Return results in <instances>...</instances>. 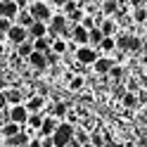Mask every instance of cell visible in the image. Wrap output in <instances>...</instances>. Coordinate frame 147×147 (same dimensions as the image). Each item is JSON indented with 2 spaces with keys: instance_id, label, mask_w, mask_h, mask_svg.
Wrapping results in <instances>:
<instances>
[{
  "instance_id": "obj_5",
  "label": "cell",
  "mask_w": 147,
  "mask_h": 147,
  "mask_svg": "<svg viewBox=\"0 0 147 147\" xmlns=\"http://www.w3.org/2000/svg\"><path fill=\"white\" fill-rule=\"evenodd\" d=\"M17 12H19V10H17L14 0H3V3H0V17H3V19H7V22H10Z\"/></svg>"
},
{
  "instance_id": "obj_29",
  "label": "cell",
  "mask_w": 147,
  "mask_h": 147,
  "mask_svg": "<svg viewBox=\"0 0 147 147\" xmlns=\"http://www.w3.org/2000/svg\"><path fill=\"white\" fill-rule=\"evenodd\" d=\"M81 86H83V78H81V76H74V78H71V83H69L71 90H78Z\"/></svg>"
},
{
  "instance_id": "obj_7",
  "label": "cell",
  "mask_w": 147,
  "mask_h": 147,
  "mask_svg": "<svg viewBox=\"0 0 147 147\" xmlns=\"http://www.w3.org/2000/svg\"><path fill=\"white\" fill-rule=\"evenodd\" d=\"M55 128H57V121L55 119H43V123H40V138H50L55 133Z\"/></svg>"
},
{
  "instance_id": "obj_18",
  "label": "cell",
  "mask_w": 147,
  "mask_h": 147,
  "mask_svg": "<svg viewBox=\"0 0 147 147\" xmlns=\"http://www.w3.org/2000/svg\"><path fill=\"white\" fill-rule=\"evenodd\" d=\"M33 52H40V55L48 52V38H36L33 40Z\"/></svg>"
},
{
  "instance_id": "obj_30",
  "label": "cell",
  "mask_w": 147,
  "mask_h": 147,
  "mask_svg": "<svg viewBox=\"0 0 147 147\" xmlns=\"http://www.w3.org/2000/svg\"><path fill=\"white\" fill-rule=\"evenodd\" d=\"M100 48H102V50H114V38H102Z\"/></svg>"
},
{
  "instance_id": "obj_39",
  "label": "cell",
  "mask_w": 147,
  "mask_h": 147,
  "mask_svg": "<svg viewBox=\"0 0 147 147\" xmlns=\"http://www.w3.org/2000/svg\"><path fill=\"white\" fill-rule=\"evenodd\" d=\"M142 52H145V55H147V38H145V40H142Z\"/></svg>"
},
{
  "instance_id": "obj_26",
  "label": "cell",
  "mask_w": 147,
  "mask_h": 147,
  "mask_svg": "<svg viewBox=\"0 0 147 147\" xmlns=\"http://www.w3.org/2000/svg\"><path fill=\"white\" fill-rule=\"evenodd\" d=\"M52 50L57 52V55H62L64 50H67V43H64V40H59V38H57V40H52Z\"/></svg>"
},
{
  "instance_id": "obj_22",
  "label": "cell",
  "mask_w": 147,
  "mask_h": 147,
  "mask_svg": "<svg viewBox=\"0 0 147 147\" xmlns=\"http://www.w3.org/2000/svg\"><path fill=\"white\" fill-rule=\"evenodd\" d=\"M116 7H119L116 0H107L105 7H102V12H105V14H114V12H116Z\"/></svg>"
},
{
  "instance_id": "obj_44",
  "label": "cell",
  "mask_w": 147,
  "mask_h": 147,
  "mask_svg": "<svg viewBox=\"0 0 147 147\" xmlns=\"http://www.w3.org/2000/svg\"><path fill=\"white\" fill-rule=\"evenodd\" d=\"M145 74H147V69H145Z\"/></svg>"
},
{
  "instance_id": "obj_21",
  "label": "cell",
  "mask_w": 147,
  "mask_h": 147,
  "mask_svg": "<svg viewBox=\"0 0 147 147\" xmlns=\"http://www.w3.org/2000/svg\"><path fill=\"white\" fill-rule=\"evenodd\" d=\"M133 19H135V22H140V24H145V22H147V10H145V7H135Z\"/></svg>"
},
{
  "instance_id": "obj_43",
  "label": "cell",
  "mask_w": 147,
  "mask_h": 147,
  "mask_svg": "<svg viewBox=\"0 0 147 147\" xmlns=\"http://www.w3.org/2000/svg\"><path fill=\"white\" fill-rule=\"evenodd\" d=\"M67 147H74V145H71V142H69V145H67Z\"/></svg>"
},
{
  "instance_id": "obj_25",
  "label": "cell",
  "mask_w": 147,
  "mask_h": 147,
  "mask_svg": "<svg viewBox=\"0 0 147 147\" xmlns=\"http://www.w3.org/2000/svg\"><path fill=\"white\" fill-rule=\"evenodd\" d=\"M128 50H133V52L142 50V40L140 38H131V40H128Z\"/></svg>"
},
{
  "instance_id": "obj_20",
  "label": "cell",
  "mask_w": 147,
  "mask_h": 147,
  "mask_svg": "<svg viewBox=\"0 0 147 147\" xmlns=\"http://www.w3.org/2000/svg\"><path fill=\"white\" fill-rule=\"evenodd\" d=\"M17 52H19V57H31V52H33V45H31V43H19Z\"/></svg>"
},
{
  "instance_id": "obj_3",
  "label": "cell",
  "mask_w": 147,
  "mask_h": 147,
  "mask_svg": "<svg viewBox=\"0 0 147 147\" xmlns=\"http://www.w3.org/2000/svg\"><path fill=\"white\" fill-rule=\"evenodd\" d=\"M76 62L78 64H95L97 62V52L93 48H88V45H83V48L76 50Z\"/></svg>"
},
{
  "instance_id": "obj_36",
  "label": "cell",
  "mask_w": 147,
  "mask_h": 147,
  "mask_svg": "<svg viewBox=\"0 0 147 147\" xmlns=\"http://www.w3.org/2000/svg\"><path fill=\"white\" fill-rule=\"evenodd\" d=\"M29 147H40V138H38V140H31V142H29Z\"/></svg>"
},
{
  "instance_id": "obj_4",
  "label": "cell",
  "mask_w": 147,
  "mask_h": 147,
  "mask_svg": "<svg viewBox=\"0 0 147 147\" xmlns=\"http://www.w3.org/2000/svg\"><path fill=\"white\" fill-rule=\"evenodd\" d=\"M10 121L17 123V126H22V123L29 121V112H26L24 105H14V107L10 109Z\"/></svg>"
},
{
  "instance_id": "obj_11",
  "label": "cell",
  "mask_w": 147,
  "mask_h": 147,
  "mask_svg": "<svg viewBox=\"0 0 147 147\" xmlns=\"http://www.w3.org/2000/svg\"><path fill=\"white\" fill-rule=\"evenodd\" d=\"M29 62L33 64L36 69H45V67H48V59H45V55H40V52H31Z\"/></svg>"
},
{
  "instance_id": "obj_35",
  "label": "cell",
  "mask_w": 147,
  "mask_h": 147,
  "mask_svg": "<svg viewBox=\"0 0 147 147\" xmlns=\"http://www.w3.org/2000/svg\"><path fill=\"white\" fill-rule=\"evenodd\" d=\"M5 105H7V97H5V93H0V109H5Z\"/></svg>"
},
{
  "instance_id": "obj_2",
  "label": "cell",
  "mask_w": 147,
  "mask_h": 147,
  "mask_svg": "<svg viewBox=\"0 0 147 147\" xmlns=\"http://www.w3.org/2000/svg\"><path fill=\"white\" fill-rule=\"evenodd\" d=\"M29 12H31V17H33V22H43V24L52 17V14H50V7L45 5V3H33V5L29 7Z\"/></svg>"
},
{
  "instance_id": "obj_1",
  "label": "cell",
  "mask_w": 147,
  "mask_h": 147,
  "mask_svg": "<svg viewBox=\"0 0 147 147\" xmlns=\"http://www.w3.org/2000/svg\"><path fill=\"white\" fill-rule=\"evenodd\" d=\"M74 126L71 123H57V128H55V133L50 135L52 138V145L55 147H67L71 140H74Z\"/></svg>"
},
{
  "instance_id": "obj_46",
  "label": "cell",
  "mask_w": 147,
  "mask_h": 147,
  "mask_svg": "<svg viewBox=\"0 0 147 147\" xmlns=\"http://www.w3.org/2000/svg\"><path fill=\"white\" fill-rule=\"evenodd\" d=\"M0 3H3V0H0Z\"/></svg>"
},
{
  "instance_id": "obj_40",
  "label": "cell",
  "mask_w": 147,
  "mask_h": 147,
  "mask_svg": "<svg viewBox=\"0 0 147 147\" xmlns=\"http://www.w3.org/2000/svg\"><path fill=\"white\" fill-rule=\"evenodd\" d=\"M3 88H5V81H3V78H0V93H3Z\"/></svg>"
},
{
  "instance_id": "obj_10",
  "label": "cell",
  "mask_w": 147,
  "mask_h": 147,
  "mask_svg": "<svg viewBox=\"0 0 147 147\" xmlns=\"http://www.w3.org/2000/svg\"><path fill=\"white\" fill-rule=\"evenodd\" d=\"M97 29L102 31V36H105V38H112V36H114V31H116V24H114L112 19H107V22H102V24H100Z\"/></svg>"
},
{
  "instance_id": "obj_16",
  "label": "cell",
  "mask_w": 147,
  "mask_h": 147,
  "mask_svg": "<svg viewBox=\"0 0 147 147\" xmlns=\"http://www.w3.org/2000/svg\"><path fill=\"white\" fill-rule=\"evenodd\" d=\"M74 40L76 43H88V29H83V26H76V29H74Z\"/></svg>"
},
{
  "instance_id": "obj_32",
  "label": "cell",
  "mask_w": 147,
  "mask_h": 147,
  "mask_svg": "<svg viewBox=\"0 0 147 147\" xmlns=\"http://www.w3.org/2000/svg\"><path fill=\"white\" fill-rule=\"evenodd\" d=\"M55 114H57V116H62V114H67V105H55Z\"/></svg>"
},
{
  "instance_id": "obj_12",
  "label": "cell",
  "mask_w": 147,
  "mask_h": 147,
  "mask_svg": "<svg viewBox=\"0 0 147 147\" xmlns=\"http://www.w3.org/2000/svg\"><path fill=\"white\" fill-rule=\"evenodd\" d=\"M36 22H33V17H31V12L29 10H24V12H19V24L17 26H22V29H31Z\"/></svg>"
},
{
  "instance_id": "obj_45",
  "label": "cell",
  "mask_w": 147,
  "mask_h": 147,
  "mask_svg": "<svg viewBox=\"0 0 147 147\" xmlns=\"http://www.w3.org/2000/svg\"><path fill=\"white\" fill-rule=\"evenodd\" d=\"M145 26H147V22H145Z\"/></svg>"
},
{
  "instance_id": "obj_8",
  "label": "cell",
  "mask_w": 147,
  "mask_h": 147,
  "mask_svg": "<svg viewBox=\"0 0 147 147\" xmlns=\"http://www.w3.org/2000/svg\"><path fill=\"white\" fill-rule=\"evenodd\" d=\"M93 67H95L97 74H109V69L114 67V62H112V59H107V57H97V62L93 64Z\"/></svg>"
},
{
  "instance_id": "obj_17",
  "label": "cell",
  "mask_w": 147,
  "mask_h": 147,
  "mask_svg": "<svg viewBox=\"0 0 147 147\" xmlns=\"http://www.w3.org/2000/svg\"><path fill=\"white\" fill-rule=\"evenodd\" d=\"M17 133H22V126H17V123H12V121L3 126V135H5V138H12V135H17Z\"/></svg>"
},
{
  "instance_id": "obj_37",
  "label": "cell",
  "mask_w": 147,
  "mask_h": 147,
  "mask_svg": "<svg viewBox=\"0 0 147 147\" xmlns=\"http://www.w3.org/2000/svg\"><path fill=\"white\" fill-rule=\"evenodd\" d=\"M67 3H69V0H55V5H62V7L67 5Z\"/></svg>"
},
{
  "instance_id": "obj_19",
  "label": "cell",
  "mask_w": 147,
  "mask_h": 147,
  "mask_svg": "<svg viewBox=\"0 0 147 147\" xmlns=\"http://www.w3.org/2000/svg\"><path fill=\"white\" fill-rule=\"evenodd\" d=\"M40 107H43V97H31L26 105V112H38Z\"/></svg>"
},
{
  "instance_id": "obj_14",
  "label": "cell",
  "mask_w": 147,
  "mask_h": 147,
  "mask_svg": "<svg viewBox=\"0 0 147 147\" xmlns=\"http://www.w3.org/2000/svg\"><path fill=\"white\" fill-rule=\"evenodd\" d=\"M26 142H29V138L24 133H17L12 138H7V147H19V145H26Z\"/></svg>"
},
{
  "instance_id": "obj_6",
  "label": "cell",
  "mask_w": 147,
  "mask_h": 147,
  "mask_svg": "<svg viewBox=\"0 0 147 147\" xmlns=\"http://www.w3.org/2000/svg\"><path fill=\"white\" fill-rule=\"evenodd\" d=\"M7 38H10L12 43H24V38H26V29H22V26H10V31H7Z\"/></svg>"
},
{
  "instance_id": "obj_41",
  "label": "cell",
  "mask_w": 147,
  "mask_h": 147,
  "mask_svg": "<svg viewBox=\"0 0 147 147\" xmlns=\"http://www.w3.org/2000/svg\"><path fill=\"white\" fill-rule=\"evenodd\" d=\"M83 147H93V145H90V142H86V145H83Z\"/></svg>"
},
{
  "instance_id": "obj_33",
  "label": "cell",
  "mask_w": 147,
  "mask_h": 147,
  "mask_svg": "<svg viewBox=\"0 0 147 147\" xmlns=\"http://www.w3.org/2000/svg\"><path fill=\"white\" fill-rule=\"evenodd\" d=\"M40 147H55L52 145V138H40Z\"/></svg>"
},
{
  "instance_id": "obj_24",
  "label": "cell",
  "mask_w": 147,
  "mask_h": 147,
  "mask_svg": "<svg viewBox=\"0 0 147 147\" xmlns=\"http://www.w3.org/2000/svg\"><path fill=\"white\" fill-rule=\"evenodd\" d=\"M7 102H22V93L19 90H10V93H5Z\"/></svg>"
},
{
  "instance_id": "obj_31",
  "label": "cell",
  "mask_w": 147,
  "mask_h": 147,
  "mask_svg": "<svg viewBox=\"0 0 147 147\" xmlns=\"http://www.w3.org/2000/svg\"><path fill=\"white\" fill-rule=\"evenodd\" d=\"M10 22H7V19H3V17H0V33H7V31H10Z\"/></svg>"
},
{
  "instance_id": "obj_38",
  "label": "cell",
  "mask_w": 147,
  "mask_h": 147,
  "mask_svg": "<svg viewBox=\"0 0 147 147\" xmlns=\"http://www.w3.org/2000/svg\"><path fill=\"white\" fill-rule=\"evenodd\" d=\"M142 3H145V0H133V5H135V7H142Z\"/></svg>"
},
{
  "instance_id": "obj_13",
  "label": "cell",
  "mask_w": 147,
  "mask_h": 147,
  "mask_svg": "<svg viewBox=\"0 0 147 147\" xmlns=\"http://www.w3.org/2000/svg\"><path fill=\"white\" fill-rule=\"evenodd\" d=\"M29 31H31V36H33V38H45V33H48V26H45L43 22H36Z\"/></svg>"
},
{
  "instance_id": "obj_27",
  "label": "cell",
  "mask_w": 147,
  "mask_h": 147,
  "mask_svg": "<svg viewBox=\"0 0 147 147\" xmlns=\"http://www.w3.org/2000/svg\"><path fill=\"white\" fill-rule=\"evenodd\" d=\"M26 123H31L33 128H38V131H40V123H43V119H40V114H31V116H29V121H26Z\"/></svg>"
},
{
  "instance_id": "obj_15",
  "label": "cell",
  "mask_w": 147,
  "mask_h": 147,
  "mask_svg": "<svg viewBox=\"0 0 147 147\" xmlns=\"http://www.w3.org/2000/svg\"><path fill=\"white\" fill-rule=\"evenodd\" d=\"M102 38H105V36H102V31H100L97 26L88 31V43H90V45H100V43H102Z\"/></svg>"
},
{
  "instance_id": "obj_42",
  "label": "cell",
  "mask_w": 147,
  "mask_h": 147,
  "mask_svg": "<svg viewBox=\"0 0 147 147\" xmlns=\"http://www.w3.org/2000/svg\"><path fill=\"white\" fill-rule=\"evenodd\" d=\"M0 55H3V43H0Z\"/></svg>"
},
{
  "instance_id": "obj_34",
  "label": "cell",
  "mask_w": 147,
  "mask_h": 147,
  "mask_svg": "<svg viewBox=\"0 0 147 147\" xmlns=\"http://www.w3.org/2000/svg\"><path fill=\"white\" fill-rule=\"evenodd\" d=\"M14 5H17V10L22 7V12L26 10V5H29V0H14Z\"/></svg>"
},
{
  "instance_id": "obj_9",
  "label": "cell",
  "mask_w": 147,
  "mask_h": 147,
  "mask_svg": "<svg viewBox=\"0 0 147 147\" xmlns=\"http://www.w3.org/2000/svg\"><path fill=\"white\" fill-rule=\"evenodd\" d=\"M64 24H67V19H64V17H52V26H50V33H55V36H59L64 29H67V26H64Z\"/></svg>"
},
{
  "instance_id": "obj_28",
  "label": "cell",
  "mask_w": 147,
  "mask_h": 147,
  "mask_svg": "<svg viewBox=\"0 0 147 147\" xmlns=\"http://www.w3.org/2000/svg\"><path fill=\"white\" fill-rule=\"evenodd\" d=\"M109 76H112L114 81H119V78L123 76V71H121V67H112V69H109Z\"/></svg>"
},
{
  "instance_id": "obj_23",
  "label": "cell",
  "mask_w": 147,
  "mask_h": 147,
  "mask_svg": "<svg viewBox=\"0 0 147 147\" xmlns=\"http://www.w3.org/2000/svg\"><path fill=\"white\" fill-rule=\"evenodd\" d=\"M123 105H126V107H135V105H138L135 93H126V95H123Z\"/></svg>"
}]
</instances>
